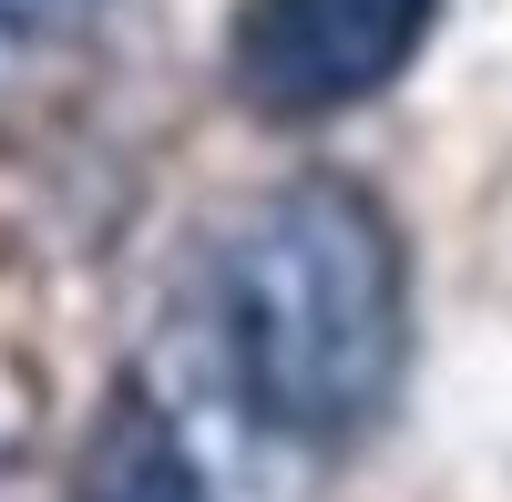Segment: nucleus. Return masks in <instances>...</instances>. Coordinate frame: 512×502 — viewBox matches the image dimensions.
<instances>
[{"mask_svg":"<svg viewBox=\"0 0 512 502\" xmlns=\"http://www.w3.org/2000/svg\"><path fill=\"white\" fill-rule=\"evenodd\" d=\"M216 339L246 410L287 441H359L410 369L400 226L349 175H297L216 236Z\"/></svg>","mask_w":512,"mask_h":502,"instance_id":"1","label":"nucleus"},{"mask_svg":"<svg viewBox=\"0 0 512 502\" xmlns=\"http://www.w3.org/2000/svg\"><path fill=\"white\" fill-rule=\"evenodd\" d=\"M431 31V0H246L236 11V93L267 123H318L369 103Z\"/></svg>","mask_w":512,"mask_h":502,"instance_id":"2","label":"nucleus"},{"mask_svg":"<svg viewBox=\"0 0 512 502\" xmlns=\"http://www.w3.org/2000/svg\"><path fill=\"white\" fill-rule=\"evenodd\" d=\"M82 502H205V482H195V462H185L175 421H164L144 390H123V400L103 410L93 462H82Z\"/></svg>","mask_w":512,"mask_h":502,"instance_id":"3","label":"nucleus"},{"mask_svg":"<svg viewBox=\"0 0 512 502\" xmlns=\"http://www.w3.org/2000/svg\"><path fill=\"white\" fill-rule=\"evenodd\" d=\"M93 0H0V31H72Z\"/></svg>","mask_w":512,"mask_h":502,"instance_id":"4","label":"nucleus"},{"mask_svg":"<svg viewBox=\"0 0 512 502\" xmlns=\"http://www.w3.org/2000/svg\"><path fill=\"white\" fill-rule=\"evenodd\" d=\"M0 502H31V492H21V472H11V482H0Z\"/></svg>","mask_w":512,"mask_h":502,"instance_id":"5","label":"nucleus"}]
</instances>
